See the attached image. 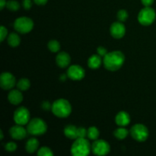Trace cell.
Returning a JSON list of instances; mask_svg holds the SVG:
<instances>
[{
    "label": "cell",
    "mask_w": 156,
    "mask_h": 156,
    "mask_svg": "<svg viewBox=\"0 0 156 156\" xmlns=\"http://www.w3.org/2000/svg\"><path fill=\"white\" fill-rule=\"evenodd\" d=\"M124 60V55L122 52L112 51L104 57V65L109 71H117L123 66Z\"/></svg>",
    "instance_id": "1"
},
{
    "label": "cell",
    "mask_w": 156,
    "mask_h": 156,
    "mask_svg": "<svg viewBox=\"0 0 156 156\" xmlns=\"http://www.w3.org/2000/svg\"><path fill=\"white\" fill-rule=\"evenodd\" d=\"M52 112L55 116L61 118L69 117L72 112V107L69 102L66 99H58L51 106Z\"/></svg>",
    "instance_id": "2"
},
{
    "label": "cell",
    "mask_w": 156,
    "mask_h": 156,
    "mask_svg": "<svg viewBox=\"0 0 156 156\" xmlns=\"http://www.w3.org/2000/svg\"><path fill=\"white\" fill-rule=\"evenodd\" d=\"M91 146L85 138H77L71 147V153L74 156H86L89 155Z\"/></svg>",
    "instance_id": "3"
},
{
    "label": "cell",
    "mask_w": 156,
    "mask_h": 156,
    "mask_svg": "<svg viewBox=\"0 0 156 156\" xmlns=\"http://www.w3.org/2000/svg\"><path fill=\"white\" fill-rule=\"evenodd\" d=\"M28 133L34 136H41L45 133L47 130V123L40 118H34L29 121L27 126Z\"/></svg>",
    "instance_id": "4"
},
{
    "label": "cell",
    "mask_w": 156,
    "mask_h": 156,
    "mask_svg": "<svg viewBox=\"0 0 156 156\" xmlns=\"http://www.w3.org/2000/svg\"><path fill=\"white\" fill-rule=\"evenodd\" d=\"M155 17L156 14L153 9L150 7H145L139 13L138 21L143 25H150L154 22Z\"/></svg>",
    "instance_id": "5"
},
{
    "label": "cell",
    "mask_w": 156,
    "mask_h": 156,
    "mask_svg": "<svg viewBox=\"0 0 156 156\" xmlns=\"http://www.w3.org/2000/svg\"><path fill=\"white\" fill-rule=\"evenodd\" d=\"M34 22L30 18L27 17H21L15 20L14 27L21 34H27L33 29Z\"/></svg>",
    "instance_id": "6"
},
{
    "label": "cell",
    "mask_w": 156,
    "mask_h": 156,
    "mask_svg": "<svg viewBox=\"0 0 156 156\" xmlns=\"http://www.w3.org/2000/svg\"><path fill=\"white\" fill-rule=\"evenodd\" d=\"M130 134L136 141L144 142L149 136V131L143 124H136L131 128Z\"/></svg>",
    "instance_id": "7"
},
{
    "label": "cell",
    "mask_w": 156,
    "mask_h": 156,
    "mask_svg": "<svg viewBox=\"0 0 156 156\" xmlns=\"http://www.w3.org/2000/svg\"><path fill=\"white\" fill-rule=\"evenodd\" d=\"M92 152L96 155L102 156L108 155L111 150L108 143L103 140H96L91 146Z\"/></svg>",
    "instance_id": "8"
},
{
    "label": "cell",
    "mask_w": 156,
    "mask_h": 156,
    "mask_svg": "<svg viewBox=\"0 0 156 156\" xmlns=\"http://www.w3.org/2000/svg\"><path fill=\"white\" fill-rule=\"evenodd\" d=\"M14 120L18 125H25L30 121V112L24 107L18 108L14 113Z\"/></svg>",
    "instance_id": "9"
},
{
    "label": "cell",
    "mask_w": 156,
    "mask_h": 156,
    "mask_svg": "<svg viewBox=\"0 0 156 156\" xmlns=\"http://www.w3.org/2000/svg\"><path fill=\"white\" fill-rule=\"evenodd\" d=\"M16 83L15 78L12 73H3L0 76V85L4 90L12 89Z\"/></svg>",
    "instance_id": "10"
},
{
    "label": "cell",
    "mask_w": 156,
    "mask_h": 156,
    "mask_svg": "<svg viewBox=\"0 0 156 156\" xmlns=\"http://www.w3.org/2000/svg\"><path fill=\"white\" fill-rule=\"evenodd\" d=\"M85 72L82 66L78 65H73L68 69L67 76L69 79L75 81H79L85 77Z\"/></svg>",
    "instance_id": "11"
},
{
    "label": "cell",
    "mask_w": 156,
    "mask_h": 156,
    "mask_svg": "<svg viewBox=\"0 0 156 156\" xmlns=\"http://www.w3.org/2000/svg\"><path fill=\"white\" fill-rule=\"evenodd\" d=\"M27 130L24 129L22 126V125L17 124L16 126H12L9 130V133H10L11 136L15 140H21L26 137L27 134Z\"/></svg>",
    "instance_id": "12"
},
{
    "label": "cell",
    "mask_w": 156,
    "mask_h": 156,
    "mask_svg": "<svg viewBox=\"0 0 156 156\" xmlns=\"http://www.w3.org/2000/svg\"><path fill=\"white\" fill-rule=\"evenodd\" d=\"M111 34L114 38L120 39L125 35L126 33V28L123 24L121 22H114L113 23L111 27Z\"/></svg>",
    "instance_id": "13"
},
{
    "label": "cell",
    "mask_w": 156,
    "mask_h": 156,
    "mask_svg": "<svg viewBox=\"0 0 156 156\" xmlns=\"http://www.w3.org/2000/svg\"><path fill=\"white\" fill-rule=\"evenodd\" d=\"M56 63L61 68H66L69 65L70 62H71V58H70L69 55L66 52H61V53H58L56 56Z\"/></svg>",
    "instance_id": "14"
},
{
    "label": "cell",
    "mask_w": 156,
    "mask_h": 156,
    "mask_svg": "<svg viewBox=\"0 0 156 156\" xmlns=\"http://www.w3.org/2000/svg\"><path fill=\"white\" fill-rule=\"evenodd\" d=\"M9 102L14 105H18L23 101V95L20 90H12L8 95Z\"/></svg>",
    "instance_id": "15"
},
{
    "label": "cell",
    "mask_w": 156,
    "mask_h": 156,
    "mask_svg": "<svg viewBox=\"0 0 156 156\" xmlns=\"http://www.w3.org/2000/svg\"><path fill=\"white\" fill-rule=\"evenodd\" d=\"M116 123L120 126H126L130 122V117L128 113L125 111H120L117 114L115 118Z\"/></svg>",
    "instance_id": "16"
},
{
    "label": "cell",
    "mask_w": 156,
    "mask_h": 156,
    "mask_svg": "<svg viewBox=\"0 0 156 156\" xmlns=\"http://www.w3.org/2000/svg\"><path fill=\"white\" fill-rule=\"evenodd\" d=\"M101 58L100 55H93L88 59V65L91 69H95L99 68L101 65Z\"/></svg>",
    "instance_id": "17"
},
{
    "label": "cell",
    "mask_w": 156,
    "mask_h": 156,
    "mask_svg": "<svg viewBox=\"0 0 156 156\" xmlns=\"http://www.w3.org/2000/svg\"><path fill=\"white\" fill-rule=\"evenodd\" d=\"M78 128L73 125H69L64 129V134L66 136L71 140H76L78 138Z\"/></svg>",
    "instance_id": "18"
},
{
    "label": "cell",
    "mask_w": 156,
    "mask_h": 156,
    "mask_svg": "<svg viewBox=\"0 0 156 156\" xmlns=\"http://www.w3.org/2000/svg\"><path fill=\"white\" fill-rule=\"evenodd\" d=\"M38 146H39L38 140L35 138H30L26 143L25 149L26 151L29 153H34V152L37 150Z\"/></svg>",
    "instance_id": "19"
},
{
    "label": "cell",
    "mask_w": 156,
    "mask_h": 156,
    "mask_svg": "<svg viewBox=\"0 0 156 156\" xmlns=\"http://www.w3.org/2000/svg\"><path fill=\"white\" fill-rule=\"evenodd\" d=\"M20 42H21V39H20V37L17 34L12 33L9 34V37H8V43H9L11 47H18L20 44Z\"/></svg>",
    "instance_id": "20"
},
{
    "label": "cell",
    "mask_w": 156,
    "mask_h": 156,
    "mask_svg": "<svg viewBox=\"0 0 156 156\" xmlns=\"http://www.w3.org/2000/svg\"><path fill=\"white\" fill-rule=\"evenodd\" d=\"M17 86L20 91H27L30 86V81L27 79H21L17 83Z\"/></svg>",
    "instance_id": "21"
},
{
    "label": "cell",
    "mask_w": 156,
    "mask_h": 156,
    "mask_svg": "<svg viewBox=\"0 0 156 156\" xmlns=\"http://www.w3.org/2000/svg\"><path fill=\"white\" fill-rule=\"evenodd\" d=\"M128 133H129L128 130L123 128V126H121L120 128H118V129L114 131V136L118 140H124L128 136Z\"/></svg>",
    "instance_id": "22"
},
{
    "label": "cell",
    "mask_w": 156,
    "mask_h": 156,
    "mask_svg": "<svg viewBox=\"0 0 156 156\" xmlns=\"http://www.w3.org/2000/svg\"><path fill=\"white\" fill-rule=\"evenodd\" d=\"M87 136L91 140H98L99 136V130L94 126H91L88 129L87 132Z\"/></svg>",
    "instance_id": "23"
},
{
    "label": "cell",
    "mask_w": 156,
    "mask_h": 156,
    "mask_svg": "<svg viewBox=\"0 0 156 156\" xmlns=\"http://www.w3.org/2000/svg\"><path fill=\"white\" fill-rule=\"evenodd\" d=\"M48 48L53 53H56L60 49V44H59V43L57 41L52 40V41H50L48 43Z\"/></svg>",
    "instance_id": "24"
},
{
    "label": "cell",
    "mask_w": 156,
    "mask_h": 156,
    "mask_svg": "<svg viewBox=\"0 0 156 156\" xmlns=\"http://www.w3.org/2000/svg\"><path fill=\"white\" fill-rule=\"evenodd\" d=\"M6 7L10 11L16 12L20 9V4L18 3V2L15 1V0H10L6 3Z\"/></svg>",
    "instance_id": "25"
},
{
    "label": "cell",
    "mask_w": 156,
    "mask_h": 156,
    "mask_svg": "<svg viewBox=\"0 0 156 156\" xmlns=\"http://www.w3.org/2000/svg\"><path fill=\"white\" fill-rule=\"evenodd\" d=\"M37 155L39 156H52L53 155V152L47 147H42L38 150Z\"/></svg>",
    "instance_id": "26"
},
{
    "label": "cell",
    "mask_w": 156,
    "mask_h": 156,
    "mask_svg": "<svg viewBox=\"0 0 156 156\" xmlns=\"http://www.w3.org/2000/svg\"><path fill=\"white\" fill-rule=\"evenodd\" d=\"M117 18L120 20V21L123 22V21H125L128 18V13L126 10L124 9H122V10H120L117 13Z\"/></svg>",
    "instance_id": "27"
},
{
    "label": "cell",
    "mask_w": 156,
    "mask_h": 156,
    "mask_svg": "<svg viewBox=\"0 0 156 156\" xmlns=\"http://www.w3.org/2000/svg\"><path fill=\"white\" fill-rule=\"evenodd\" d=\"M5 148L8 152H15L17 149V145L13 142H9V143H6Z\"/></svg>",
    "instance_id": "28"
},
{
    "label": "cell",
    "mask_w": 156,
    "mask_h": 156,
    "mask_svg": "<svg viewBox=\"0 0 156 156\" xmlns=\"http://www.w3.org/2000/svg\"><path fill=\"white\" fill-rule=\"evenodd\" d=\"M87 132L88 130L83 127H79L78 128L77 134H78V138H85L87 136Z\"/></svg>",
    "instance_id": "29"
},
{
    "label": "cell",
    "mask_w": 156,
    "mask_h": 156,
    "mask_svg": "<svg viewBox=\"0 0 156 156\" xmlns=\"http://www.w3.org/2000/svg\"><path fill=\"white\" fill-rule=\"evenodd\" d=\"M8 34V30L4 26H1L0 27V38H1V42L4 41L5 38L6 37Z\"/></svg>",
    "instance_id": "30"
},
{
    "label": "cell",
    "mask_w": 156,
    "mask_h": 156,
    "mask_svg": "<svg viewBox=\"0 0 156 156\" xmlns=\"http://www.w3.org/2000/svg\"><path fill=\"white\" fill-rule=\"evenodd\" d=\"M22 5L23 7H24V9L28 10V9H30L32 6L31 0H24L22 2Z\"/></svg>",
    "instance_id": "31"
},
{
    "label": "cell",
    "mask_w": 156,
    "mask_h": 156,
    "mask_svg": "<svg viewBox=\"0 0 156 156\" xmlns=\"http://www.w3.org/2000/svg\"><path fill=\"white\" fill-rule=\"evenodd\" d=\"M97 52H98V54L100 55L101 56H105L106 54L108 53V51L105 48H104L103 47H99L97 49Z\"/></svg>",
    "instance_id": "32"
},
{
    "label": "cell",
    "mask_w": 156,
    "mask_h": 156,
    "mask_svg": "<svg viewBox=\"0 0 156 156\" xmlns=\"http://www.w3.org/2000/svg\"><path fill=\"white\" fill-rule=\"evenodd\" d=\"M142 3L146 7H150L154 2V0H141Z\"/></svg>",
    "instance_id": "33"
},
{
    "label": "cell",
    "mask_w": 156,
    "mask_h": 156,
    "mask_svg": "<svg viewBox=\"0 0 156 156\" xmlns=\"http://www.w3.org/2000/svg\"><path fill=\"white\" fill-rule=\"evenodd\" d=\"M33 1L34 2L35 4L38 5H44L47 2L48 0H33Z\"/></svg>",
    "instance_id": "34"
},
{
    "label": "cell",
    "mask_w": 156,
    "mask_h": 156,
    "mask_svg": "<svg viewBox=\"0 0 156 156\" xmlns=\"http://www.w3.org/2000/svg\"><path fill=\"white\" fill-rule=\"evenodd\" d=\"M6 0H0V9L2 10L5 6H6Z\"/></svg>",
    "instance_id": "35"
},
{
    "label": "cell",
    "mask_w": 156,
    "mask_h": 156,
    "mask_svg": "<svg viewBox=\"0 0 156 156\" xmlns=\"http://www.w3.org/2000/svg\"><path fill=\"white\" fill-rule=\"evenodd\" d=\"M43 107H44V109H49L50 108V104H48L47 102L43 104Z\"/></svg>",
    "instance_id": "36"
},
{
    "label": "cell",
    "mask_w": 156,
    "mask_h": 156,
    "mask_svg": "<svg viewBox=\"0 0 156 156\" xmlns=\"http://www.w3.org/2000/svg\"><path fill=\"white\" fill-rule=\"evenodd\" d=\"M0 135H1V137H0V139H1V140H2L3 139V133H2V131H0Z\"/></svg>",
    "instance_id": "37"
}]
</instances>
